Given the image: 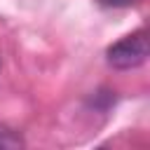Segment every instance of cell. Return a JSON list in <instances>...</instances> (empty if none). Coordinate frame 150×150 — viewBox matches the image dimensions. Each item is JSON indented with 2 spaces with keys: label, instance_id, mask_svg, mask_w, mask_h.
Segmentation results:
<instances>
[{
  "label": "cell",
  "instance_id": "obj_2",
  "mask_svg": "<svg viewBox=\"0 0 150 150\" xmlns=\"http://www.w3.org/2000/svg\"><path fill=\"white\" fill-rule=\"evenodd\" d=\"M0 148H7V150L23 148V138H21V134L14 131L12 127L2 124V122H0Z\"/></svg>",
  "mask_w": 150,
  "mask_h": 150
},
{
  "label": "cell",
  "instance_id": "obj_1",
  "mask_svg": "<svg viewBox=\"0 0 150 150\" xmlns=\"http://www.w3.org/2000/svg\"><path fill=\"white\" fill-rule=\"evenodd\" d=\"M148 54H150V42H148V33L145 30H136V33L117 40L105 52L108 63L112 68H117V70L138 68L141 63H145Z\"/></svg>",
  "mask_w": 150,
  "mask_h": 150
},
{
  "label": "cell",
  "instance_id": "obj_3",
  "mask_svg": "<svg viewBox=\"0 0 150 150\" xmlns=\"http://www.w3.org/2000/svg\"><path fill=\"white\" fill-rule=\"evenodd\" d=\"M101 2L108 5V7H131V5H136L141 0H101Z\"/></svg>",
  "mask_w": 150,
  "mask_h": 150
}]
</instances>
